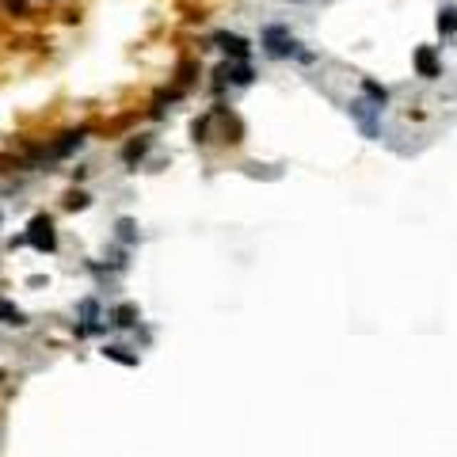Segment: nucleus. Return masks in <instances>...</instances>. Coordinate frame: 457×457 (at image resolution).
Returning a JSON list of instances; mask_svg holds the SVG:
<instances>
[{"label":"nucleus","instance_id":"obj_1","mask_svg":"<svg viewBox=\"0 0 457 457\" xmlns=\"http://www.w3.org/2000/svg\"><path fill=\"white\" fill-rule=\"evenodd\" d=\"M27 244H31L35 252H53V248H58V232H53V217H46V214L31 217V225H27Z\"/></svg>","mask_w":457,"mask_h":457},{"label":"nucleus","instance_id":"obj_2","mask_svg":"<svg viewBox=\"0 0 457 457\" xmlns=\"http://www.w3.org/2000/svg\"><path fill=\"white\" fill-rule=\"evenodd\" d=\"M263 50L271 53V58H289V53H297V38L289 35L286 27H267L263 31Z\"/></svg>","mask_w":457,"mask_h":457},{"label":"nucleus","instance_id":"obj_3","mask_svg":"<svg viewBox=\"0 0 457 457\" xmlns=\"http://www.w3.org/2000/svg\"><path fill=\"white\" fill-rule=\"evenodd\" d=\"M416 69H419V76H427V81H434V76L442 73V65H438V53H434V46H419L416 50Z\"/></svg>","mask_w":457,"mask_h":457},{"label":"nucleus","instance_id":"obj_4","mask_svg":"<svg viewBox=\"0 0 457 457\" xmlns=\"http://www.w3.org/2000/svg\"><path fill=\"white\" fill-rule=\"evenodd\" d=\"M217 81L221 84H252V69L244 61H225L217 69Z\"/></svg>","mask_w":457,"mask_h":457},{"label":"nucleus","instance_id":"obj_5","mask_svg":"<svg viewBox=\"0 0 457 457\" xmlns=\"http://www.w3.org/2000/svg\"><path fill=\"white\" fill-rule=\"evenodd\" d=\"M214 42H217V46L229 53V58H237V61H244V58H248V42H244L240 35H229V31H221V35H217Z\"/></svg>","mask_w":457,"mask_h":457},{"label":"nucleus","instance_id":"obj_6","mask_svg":"<svg viewBox=\"0 0 457 457\" xmlns=\"http://www.w3.org/2000/svg\"><path fill=\"white\" fill-rule=\"evenodd\" d=\"M374 111H381V107H377V103H362V99L351 107V115L359 118V126H362L366 138H374V133H377V126H374Z\"/></svg>","mask_w":457,"mask_h":457},{"label":"nucleus","instance_id":"obj_7","mask_svg":"<svg viewBox=\"0 0 457 457\" xmlns=\"http://www.w3.org/2000/svg\"><path fill=\"white\" fill-rule=\"evenodd\" d=\"M0 324H27V317H24V309H16L8 297H0Z\"/></svg>","mask_w":457,"mask_h":457},{"label":"nucleus","instance_id":"obj_8","mask_svg":"<svg viewBox=\"0 0 457 457\" xmlns=\"http://www.w3.org/2000/svg\"><path fill=\"white\" fill-rule=\"evenodd\" d=\"M133 320H138V309L133 305H118L111 313V324H118V328H133Z\"/></svg>","mask_w":457,"mask_h":457},{"label":"nucleus","instance_id":"obj_9","mask_svg":"<svg viewBox=\"0 0 457 457\" xmlns=\"http://www.w3.org/2000/svg\"><path fill=\"white\" fill-rule=\"evenodd\" d=\"M103 359H115L122 366H138V354H126V347H103Z\"/></svg>","mask_w":457,"mask_h":457},{"label":"nucleus","instance_id":"obj_10","mask_svg":"<svg viewBox=\"0 0 457 457\" xmlns=\"http://www.w3.org/2000/svg\"><path fill=\"white\" fill-rule=\"evenodd\" d=\"M438 31H442V35H453V31H457V12H453V8H442V12H438Z\"/></svg>","mask_w":457,"mask_h":457},{"label":"nucleus","instance_id":"obj_11","mask_svg":"<svg viewBox=\"0 0 457 457\" xmlns=\"http://www.w3.org/2000/svg\"><path fill=\"white\" fill-rule=\"evenodd\" d=\"M362 88H366V96H370V99H374V103H377V107H381V103H385V99H389V92H385V88H381V84H377V81H362Z\"/></svg>","mask_w":457,"mask_h":457},{"label":"nucleus","instance_id":"obj_12","mask_svg":"<svg viewBox=\"0 0 457 457\" xmlns=\"http://www.w3.org/2000/svg\"><path fill=\"white\" fill-rule=\"evenodd\" d=\"M145 149H149V141H145V138H141V141H130V145H126V153H122V157H126V160L133 164V160H138Z\"/></svg>","mask_w":457,"mask_h":457},{"label":"nucleus","instance_id":"obj_13","mask_svg":"<svg viewBox=\"0 0 457 457\" xmlns=\"http://www.w3.org/2000/svg\"><path fill=\"white\" fill-rule=\"evenodd\" d=\"M88 206V195L84 191H73L69 198H65V210H84Z\"/></svg>","mask_w":457,"mask_h":457},{"label":"nucleus","instance_id":"obj_14","mask_svg":"<svg viewBox=\"0 0 457 457\" xmlns=\"http://www.w3.org/2000/svg\"><path fill=\"white\" fill-rule=\"evenodd\" d=\"M118 237L122 240H133V225H130V221H118Z\"/></svg>","mask_w":457,"mask_h":457},{"label":"nucleus","instance_id":"obj_15","mask_svg":"<svg viewBox=\"0 0 457 457\" xmlns=\"http://www.w3.org/2000/svg\"><path fill=\"white\" fill-rule=\"evenodd\" d=\"M4 8H8V12H27L24 0H4Z\"/></svg>","mask_w":457,"mask_h":457}]
</instances>
